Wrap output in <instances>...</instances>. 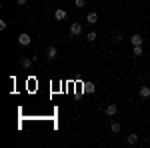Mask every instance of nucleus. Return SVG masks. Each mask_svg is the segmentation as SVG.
Wrapping results in <instances>:
<instances>
[{
	"instance_id": "nucleus-1",
	"label": "nucleus",
	"mask_w": 150,
	"mask_h": 148,
	"mask_svg": "<svg viewBox=\"0 0 150 148\" xmlns=\"http://www.w3.org/2000/svg\"><path fill=\"white\" fill-rule=\"evenodd\" d=\"M82 32V24L80 22H72L70 24V34L72 36H78Z\"/></svg>"
},
{
	"instance_id": "nucleus-2",
	"label": "nucleus",
	"mask_w": 150,
	"mask_h": 148,
	"mask_svg": "<svg viewBox=\"0 0 150 148\" xmlns=\"http://www.w3.org/2000/svg\"><path fill=\"white\" fill-rule=\"evenodd\" d=\"M30 42H32V38H30V36L26 34V32H24V34H20V36H18V44H20V46H28V44H30Z\"/></svg>"
},
{
	"instance_id": "nucleus-3",
	"label": "nucleus",
	"mask_w": 150,
	"mask_h": 148,
	"mask_svg": "<svg viewBox=\"0 0 150 148\" xmlns=\"http://www.w3.org/2000/svg\"><path fill=\"white\" fill-rule=\"evenodd\" d=\"M130 44L132 46H142V36L140 34H132L130 36Z\"/></svg>"
},
{
	"instance_id": "nucleus-4",
	"label": "nucleus",
	"mask_w": 150,
	"mask_h": 148,
	"mask_svg": "<svg viewBox=\"0 0 150 148\" xmlns=\"http://www.w3.org/2000/svg\"><path fill=\"white\" fill-rule=\"evenodd\" d=\"M56 54H58V52H56V48H54V46H48V48H46V58H48V60H54Z\"/></svg>"
},
{
	"instance_id": "nucleus-5",
	"label": "nucleus",
	"mask_w": 150,
	"mask_h": 148,
	"mask_svg": "<svg viewBox=\"0 0 150 148\" xmlns=\"http://www.w3.org/2000/svg\"><path fill=\"white\" fill-rule=\"evenodd\" d=\"M116 112H118V106L116 104H108L106 106V116H116Z\"/></svg>"
},
{
	"instance_id": "nucleus-6",
	"label": "nucleus",
	"mask_w": 150,
	"mask_h": 148,
	"mask_svg": "<svg viewBox=\"0 0 150 148\" xmlns=\"http://www.w3.org/2000/svg\"><path fill=\"white\" fill-rule=\"evenodd\" d=\"M96 20H98V14L96 12H88L86 14V22L88 24H96Z\"/></svg>"
},
{
	"instance_id": "nucleus-7",
	"label": "nucleus",
	"mask_w": 150,
	"mask_h": 148,
	"mask_svg": "<svg viewBox=\"0 0 150 148\" xmlns=\"http://www.w3.org/2000/svg\"><path fill=\"white\" fill-rule=\"evenodd\" d=\"M54 16H56V20H66V10H62V8H58L56 12H54Z\"/></svg>"
},
{
	"instance_id": "nucleus-8",
	"label": "nucleus",
	"mask_w": 150,
	"mask_h": 148,
	"mask_svg": "<svg viewBox=\"0 0 150 148\" xmlns=\"http://www.w3.org/2000/svg\"><path fill=\"white\" fill-rule=\"evenodd\" d=\"M140 96H142V98H150V88L148 86H140Z\"/></svg>"
},
{
	"instance_id": "nucleus-9",
	"label": "nucleus",
	"mask_w": 150,
	"mask_h": 148,
	"mask_svg": "<svg viewBox=\"0 0 150 148\" xmlns=\"http://www.w3.org/2000/svg\"><path fill=\"white\" fill-rule=\"evenodd\" d=\"M96 38H98V36H96V32H94V30H90V32L86 34V40H88V42H94Z\"/></svg>"
},
{
	"instance_id": "nucleus-10",
	"label": "nucleus",
	"mask_w": 150,
	"mask_h": 148,
	"mask_svg": "<svg viewBox=\"0 0 150 148\" xmlns=\"http://www.w3.org/2000/svg\"><path fill=\"white\" fill-rule=\"evenodd\" d=\"M138 142V134H128V144H136Z\"/></svg>"
},
{
	"instance_id": "nucleus-11",
	"label": "nucleus",
	"mask_w": 150,
	"mask_h": 148,
	"mask_svg": "<svg viewBox=\"0 0 150 148\" xmlns=\"http://www.w3.org/2000/svg\"><path fill=\"white\" fill-rule=\"evenodd\" d=\"M20 64H22L24 68H30V64H32V60H30V58H22V60H20Z\"/></svg>"
},
{
	"instance_id": "nucleus-12",
	"label": "nucleus",
	"mask_w": 150,
	"mask_h": 148,
	"mask_svg": "<svg viewBox=\"0 0 150 148\" xmlns=\"http://www.w3.org/2000/svg\"><path fill=\"white\" fill-rule=\"evenodd\" d=\"M132 52H134V56H142V46H134Z\"/></svg>"
},
{
	"instance_id": "nucleus-13",
	"label": "nucleus",
	"mask_w": 150,
	"mask_h": 148,
	"mask_svg": "<svg viewBox=\"0 0 150 148\" xmlns=\"http://www.w3.org/2000/svg\"><path fill=\"white\" fill-rule=\"evenodd\" d=\"M110 130H112V132H120V124H118V122H112V126H110Z\"/></svg>"
},
{
	"instance_id": "nucleus-14",
	"label": "nucleus",
	"mask_w": 150,
	"mask_h": 148,
	"mask_svg": "<svg viewBox=\"0 0 150 148\" xmlns=\"http://www.w3.org/2000/svg\"><path fill=\"white\" fill-rule=\"evenodd\" d=\"M84 90L88 92V94H90V92L94 94V90H96V86H94V84H86V88H84Z\"/></svg>"
},
{
	"instance_id": "nucleus-15",
	"label": "nucleus",
	"mask_w": 150,
	"mask_h": 148,
	"mask_svg": "<svg viewBox=\"0 0 150 148\" xmlns=\"http://www.w3.org/2000/svg\"><path fill=\"white\" fill-rule=\"evenodd\" d=\"M86 4V0H76V8H82Z\"/></svg>"
},
{
	"instance_id": "nucleus-16",
	"label": "nucleus",
	"mask_w": 150,
	"mask_h": 148,
	"mask_svg": "<svg viewBox=\"0 0 150 148\" xmlns=\"http://www.w3.org/2000/svg\"><path fill=\"white\" fill-rule=\"evenodd\" d=\"M26 2H28V0H16V4H18V6H24Z\"/></svg>"
}]
</instances>
